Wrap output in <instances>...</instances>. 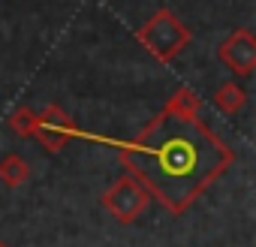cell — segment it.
I'll return each instance as SVG.
<instances>
[{
    "mask_svg": "<svg viewBox=\"0 0 256 247\" xmlns=\"http://www.w3.org/2000/svg\"><path fill=\"white\" fill-rule=\"evenodd\" d=\"M148 202H151L148 187H145L136 175H130V172L120 175L118 181H112V184L106 187L102 199H100V205L106 208V214H112V220H118V223H124V226L136 223V220L145 214Z\"/></svg>",
    "mask_w": 256,
    "mask_h": 247,
    "instance_id": "3",
    "label": "cell"
},
{
    "mask_svg": "<svg viewBox=\"0 0 256 247\" xmlns=\"http://www.w3.org/2000/svg\"><path fill=\"white\" fill-rule=\"evenodd\" d=\"M36 124H40V112H34L30 106H16V108H12V114H10V127H12L18 136L34 139Z\"/></svg>",
    "mask_w": 256,
    "mask_h": 247,
    "instance_id": "9",
    "label": "cell"
},
{
    "mask_svg": "<svg viewBox=\"0 0 256 247\" xmlns=\"http://www.w3.org/2000/svg\"><path fill=\"white\" fill-rule=\"evenodd\" d=\"M163 108H169V112H175V114H184V118H199L202 100H199L190 88H178V90L169 96V102H166Z\"/></svg>",
    "mask_w": 256,
    "mask_h": 247,
    "instance_id": "8",
    "label": "cell"
},
{
    "mask_svg": "<svg viewBox=\"0 0 256 247\" xmlns=\"http://www.w3.org/2000/svg\"><path fill=\"white\" fill-rule=\"evenodd\" d=\"M217 60L226 70H232V76L247 78L256 70V36H253V30H247V28L232 30L217 46Z\"/></svg>",
    "mask_w": 256,
    "mask_h": 247,
    "instance_id": "5",
    "label": "cell"
},
{
    "mask_svg": "<svg viewBox=\"0 0 256 247\" xmlns=\"http://www.w3.org/2000/svg\"><path fill=\"white\" fill-rule=\"evenodd\" d=\"M118 160L169 214H184L235 163V151L199 118L160 108L133 142L118 145Z\"/></svg>",
    "mask_w": 256,
    "mask_h": 247,
    "instance_id": "1",
    "label": "cell"
},
{
    "mask_svg": "<svg viewBox=\"0 0 256 247\" xmlns=\"http://www.w3.org/2000/svg\"><path fill=\"white\" fill-rule=\"evenodd\" d=\"M0 247H10V244H6V241H0Z\"/></svg>",
    "mask_w": 256,
    "mask_h": 247,
    "instance_id": "10",
    "label": "cell"
},
{
    "mask_svg": "<svg viewBox=\"0 0 256 247\" xmlns=\"http://www.w3.org/2000/svg\"><path fill=\"white\" fill-rule=\"evenodd\" d=\"M244 102H247V90H244V84L235 82V78L223 82V84L217 88V94H214V106H217L223 114H238V112L244 108Z\"/></svg>",
    "mask_w": 256,
    "mask_h": 247,
    "instance_id": "6",
    "label": "cell"
},
{
    "mask_svg": "<svg viewBox=\"0 0 256 247\" xmlns=\"http://www.w3.org/2000/svg\"><path fill=\"white\" fill-rule=\"evenodd\" d=\"M28 178H30V166H28V160L22 154H6L0 160V181H4L10 190L22 187Z\"/></svg>",
    "mask_w": 256,
    "mask_h": 247,
    "instance_id": "7",
    "label": "cell"
},
{
    "mask_svg": "<svg viewBox=\"0 0 256 247\" xmlns=\"http://www.w3.org/2000/svg\"><path fill=\"white\" fill-rule=\"evenodd\" d=\"M136 40L145 46V52H148L151 58H157L160 64H169L172 58H178V54L190 46L193 34H190V28H187L172 10H157V12L136 30Z\"/></svg>",
    "mask_w": 256,
    "mask_h": 247,
    "instance_id": "2",
    "label": "cell"
},
{
    "mask_svg": "<svg viewBox=\"0 0 256 247\" xmlns=\"http://www.w3.org/2000/svg\"><path fill=\"white\" fill-rule=\"evenodd\" d=\"M76 136H82V130L76 127V120L60 108V106H46L40 112V124H36V133L34 139H40V145L52 154L64 151Z\"/></svg>",
    "mask_w": 256,
    "mask_h": 247,
    "instance_id": "4",
    "label": "cell"
}]
</instances>
